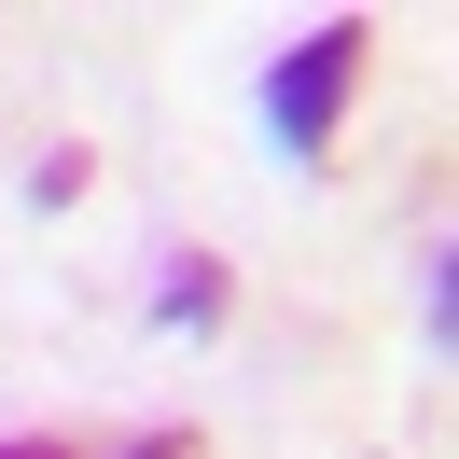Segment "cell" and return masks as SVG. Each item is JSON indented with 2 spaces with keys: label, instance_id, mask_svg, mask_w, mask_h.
<instances>
[{
  "label": "cell",
  "instance_id": "2",
  "mask_svg": "<svg viewBox=\"0 0 459 459\" xmlns=\"http://www.w3.org/2000/svg\"><path fill=\"white\" fill-rule=\"evenodd\" d=\"M126 459H195V431H153V446H126Z\"/></svg>",
  "mask_w": 459,
  "mask_h": 459
},
{
  "label": "cell",
  "instance_id": "1",
  "mask_svg": "<svg viewBox=\"0 0 459 459\" xmlns=\"http://www.w3.org/2000/svg\"><path fill=\"white\" fill-rule=\"evenodd\" d=\"M348 56H362V29H348V14H334V29H307V42L279 56V140H292V153H307L320 126H334V98H348Z\"/></svg>",
  "mask_w": 459,
  "mask_h": 459
},
{
  "label": "cell",
  "instance_id": "3",
  "mask_svg": "<svg viewBox=\"0 0 459 459\" xmlns=\"http://www.w3.org/2000/svg\"><path fill=\"white\" fill-rule=\"evenodd\" d=\"M0 459H56V446H0Z\"/></svg>",
  "mask_w": 459,
  "mask_h": 459
}]
</instances>
